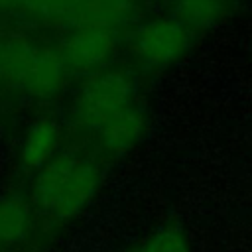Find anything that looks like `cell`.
I'll return each instance as SVG.
<instances>
[{
  "instance_id": "obj_1",
  "label": "cell",
  "mask_w": 252,
  "mask_h": 252,
  "mask_svg": "<svg viewBox=\"0 0 252 252\" xmlns=\"http://www.w3.org/2000/svg\"><path fill=\"white\" fill-rule=\"evenodd\" d=\"M65 130L71 132L73 146L104 163L128 156L148 130V110L136 75L110 65L81 79L67 106Z\"/></svg>"
},
{
  "instance_id": "obj_2",
  "label": "cell",
  "mask_w": 252,
  "mask_h": 252,
  "mask_svg": "<svg viewBox=\"0 0 252 252\" xmlns=\"http://www.w3.org/2000/svg\"><path fill=\"white\" fill-rule=\"evenodd\" d=\"M104 181V161L94 154L65 146L47 165L32 175L28 195L47 236L79 217L96 201Z\"/></svg>"
},
{
  "instance_id": "obj_3",
  "label": "cell",
  "mask_w": 252,
  "mask_h": 252,
  "mask_svg": "<svg viewBox=\"0 0 252 252\" xmlns=\"http://www.w3.org/2000/svg\"><path fill=\"white\" fill-rule=\"evenodd\" d=\"M191 30L173 16H158L140 22L128 35L132 59L150 71L177 63L191 47Z\"/></svg>"
},
{
  "instance_id": "obj_4",
  "label": "cell",
  "mask_w": 252,
  "mask_h": 252,
  "mask_svg": "<svg viewBox=\"0 0 252 252\" xmlns=\"http://www.w3.org/2000/svg\"><path fill=\"white\" fill-rule=\"evenodd\" d=\"M65 122L51 114L32 118L16 140V161L24 173L33 175L65 148Z\"/></svg>"
},
{
  "instance_id": "obj_5",
  "label": "cell",
  "mask_w": 252,
  "mask_h": 252,
  "mask_svg": "<svg viewBox=\"0 0 252 252\" xmlns=\"http://www.w3.org/2000/svg\"><path fill=\"white\" fill-rule=\"evenodd\" d=\"M41 228L28 191H0V248L28 250L41 238Z\"/></svg>"
},
{
  "instance_id": "obj_6",
  "label": "cell",
  "mask_w": 252,
  "mask_h": 252,
  "mask_svg": "<svg viewBox=\"0 0 252 252\" xmlns=\"http://www.w3.org/2000/svg\"><path fill=\"white\" fill-rule=\"evenodd\" d=\"M114 49V39L106 30L87 28L69 33L61 41V61L73 71L94 73L106 67V59Z\"/></svg>"
},
{
  "instance_id": "obj_7",
  "label": "cell",
  "mask_w": 252,
  "mask_h": 252,
  "mask_svg": "<svg viewBox=\"0 0 252 252\" xmlns=\"http://www.w3.org/2000/svg\"><path fill=\"white\" fill-rule=\"evenodd\" d=\"M228 10V0H171V16L191 32L215 26Z\"/></svg>"
},
{
  "instance_id": "obj_8",
  "label": "cell",
  "mask_w": 252,
  "mask_h": 252,
  "mask_svg": "<svg viewBox=\"0 0 252 252\" xmlns=\"http://www.w3.org/2000/svg\"><path fill=\"white\" fill-rule=\"evenodd\" d=\"M130 252H191V246L185 230L169 222L154 228Z\"/></svg>"
},
{
  "instance_id": "obj_9",
  "label": "cell",
  "mask_w": 252,
  "mask_h": 252,
  "mask_svg": "<svg viewBox=\"0 0 252 252\" xmlns=\"http://www.w3.org/2000/svg\"><path fill=\"white\" fill-rule=\"evenodd\" d=\"M0 252H28V250H20V248H0Z\"/></svg>"
}]
</instances>
